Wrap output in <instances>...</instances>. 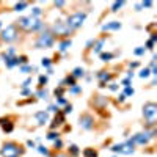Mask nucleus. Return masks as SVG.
Returning a JSON list of instances; mask_svg holds the SVG:
<instances>
[{"mask_svg":"<svg viewBox=\"0 0 157 157\" xmlns=\"http://www.w3.org/2000/svg\"><path fill=\"white\" fill-rule=\"evenodd\" d=\"M127 78H129V80H130V78H134V72H132V71L127 72Z\"/></svg>","mask_w":157,"mask_h":157,"instance_id":"09e8293b","label":"nucleus"},{"mask_svg":"<svg viewBox=\"0 0 157 157\" xmlns=\"http://www.w3.org/2000/svg\"><path fill=\"white\" fill-rule=\"evenodd\" d=\"M104 44H105V38H102V39H99V41H96V43H94V47H93L94 54H101Z\"/></svg>","mask_w":157,"mask_h":157,"instance_id":"4468645a","label":"nucleus"},{"mask_svg":"<svg viewBox=\"0 0 157 157\" xmlns=\"http://www.w3.org/2000/svg\"><path fill=\"white\" fill-rule=\"evenodd\" d=\"M36 96L39 98V99H47V96H49V93H47V90H39V91H36Z\"/></svg>","mask_w":157,"mask_h":157,"instance_id":"412c9836","label":"nucleus"},{"mask_svg":"<svg viewBox=\"0 0 157 157\" xmlns=\"http://www.w3.org/2000/svg\"><path fill=\"white\" fill-rule=\"evenodd\" d=\"M113 157H118V155H113Z\"/></svg>","mask_w":157,"mask_h":157,"instance_id":"5fc2aeb1","label":"nucleus"},{"mask_svg":"<svg viewBox=\"0 0 157 157\" xmlns=\"http://www.w3.org/2000/svg\"><path fill=\"white\" fill-rule=\"evenodd\" d=\"M155 137V129L152 130H145V132H138L135 134L132 138H129L130 141L134 143V145H148L149 140Z\"/></svg>","mask_w":157,"mask_h":157,"instance_id":"20e7f679","label":"nucleus"},{"mask_svg":"<svg viewBox=\"0 0 157 157\" xmlns=\"http://www.w3.org/2000/svg\"><path fill=\"white\" fill-rule=\"evenodd\" d=\"M130 68H132V69H134V68H138V63H137V61H135V63H130Z\"/></svg>","mask_w":157,"mask_h":157,"instance_id":"3c124183","label":"nucleus"},{"mask_svg":"<svg viewBox=\"0 0 157 157\" xmlns=\"http://www.w3.org/2000/svg\"><path fill=\"white\" fill-rule=\"evenodd\" d=\"M71 112H72V105H71V104H68V105L64 107V110H63V115H69Z\"/></svg>","mask_w":157,"mask_h":157,"instance_id":"e433bc0d","label":"nucleus"},{"mask_svg":"<svg viewBox=\"0 0 157 157\" xmlns=\"http://www.w3.org/2000/svg\"><path fill=\"white\" fill-rule=\"evenodd\" d=\"M3 60H5V64L8 68H14V66H19L17 63V57H10L6 54H3Z\"/></svg>","mask_w":157,"mask_h":157,"instance_id":"f8f14e48","label":"nucleus"},{"mask_svg":"<svg viewBox=\"0 0 157 157\" xmlns=\"http://www.w3.org/2000/svg\"><path fill=\"white\" fill-rule=\"evenodd\" d=\"M134 93H135V91H134V88H132V86H126V88H124V93H123V94H124V96L127 98V96H132Z\"/></svg>","mask_w":157,"mask_h":157,"instance_id":"cd10ccee","label":"nucleus"},{"mask_svg":"<svg viewBox=\"0 0 157 157\" xmlns=\"http://www.w3.org/2000/svg\"><path fill=\"white\" fill-rule=\"evenodd\" d=\"M78 124H80V127L85 129V130H91V129H93V126H94V118L91 116L90 113H83V115H80Z\"/></svg>","mask_w":157,"mask_h":157,"instance_id":"6e6552de","label":"nucleus"},{"mask_svg":"<svg viewBox=\"0 0 157 157\" xmlns=\"http://www.w3.org/2000/svg\"><path fill=\"white\" fill-rule=\"evenodd\" d=\"M83 155H85V157H98V152H96L93 148H86V149L83 151Z\"/></svg>","mask_w":157,"mask_h":157,"instance_id":"a211bd4d","label":"nucleus"},{"mask_svg":"<svg viewBox=\"0 0 157 157\" xmlns=\"http://www.w3.org/2000/svg\"><path fill=\"white\" fill-rule=\"evenodd\" d=\"M57 138H60V134L58 132H49V135H47V140H57Z\"/></svg>","mask_w":157,"mask_h":157,"instance_id":"c85d7f7f","label":"nucleus"},{"mask_svg":"<svg viewBox=\"0 0 157 157\" xmlns=\"http://www.w3.org/2000/svg\"><path fill=\"white\" fill-rule=\"evenodd\" d=\"M52 33H54V35H63V36H66V35H69L71 32L68 30L66 24L61 22V21H58V22L54 24V27H52Z\"/></svg>","mask_w":157,"mask_h":157,"instance_id":"1a4fd4ad","label":"nucleus"},{"mask_svg":"<svg viewBox=\"0 0 157 157\" xmlns=\"http://www.w3.org/2000/svg\"><path fill=\"white\" fill-rule=\"evenodd\" d=\"M36 149H38V152H41V154H43V155H46V157H49V155H50L49 149H47L46 146H43V145H39V146H36Z\"/></svg>","mask_w":157,"mask_h":157,"instance_id":"aec40b11","label":"nucleus"},{"mask_svg":"<svg viewBox=\"0 0 157 157\" xmlns=\"http://www.w3.org/2000/svg\"><path fill=\"white\" fill-rule=\"evenodd\" d=\"M0 29H2V22H0Z\"/></svg>","mask_w":157,"mask_h":157,"instance_id":"603ef678","label":"nucleus"},{"mask_svg":"<svg viewBox=\"0 0 157 157\" xmlns=\"http://www.w3.org/2000/svg\"><path fill=\"white\" fill-rule=\"evenodd\" d=\"M113 152H120V154H124V155H130L135 152V145H132L129 140L124 141V143H120V145H113L110 148Z\"/></svg>","mask_w":157,"mask_h":157,"instance_id":"423d86ee","label":"nucleus"},{"mask_svg":"<svg viewBox=\"0 0 157 157\" xmlns=\"http://www.w3.org/2000/svg\"><path fill=\"white\" fill-rule=\"evenodd\" d=\"M63 91H64V88H63V86H58V88L55 90V96H57V98H61V96H63Z\"/></svg>","mask_w":157,"mask_h":157,"instance_id":"c9c22d12","label":"nucleus"},{"mask_svg":"<svg viewBox=\"0 0 157 157\" xmlns=\"http://www.w3.org/2000/svg\"><path fill=\"white\" fill-rule=\"evenodd\" d=\"M41 64H43L44 68H49V69H50V64H52V61H50V58H43V60H41Z\"/></svg>","mask_w":157,"mask_h":157,"instance_id":"7c9ffc66","label":"nucleus"},{"mask_svg":"<svg viewBox=\"0 0 157 157\" xmlns=\"http://www.w3.org/2000/svg\"><path fill=\"white\" fill-rule=\"evenodd\" d=\"M134 54H135L137 57H141V55H145V54H146V49H145V46H143V47H137V49L134 50Z\"/></svg>","mask_w":157,"mask_h":157,"instance_id":"b1692460","label":"nucleus"},{"mask_svg":"<svg viewBox=\"0 0 157 157\" xmlns=\"http://www.w3.org/2000/svg\"><path fill=\"white\" fill-rule=\"evenodd\" d=\"M2 155L5 157H11V155H19V154H24V149H21L19 145H16V143H13V141H8L3 145L2 148Z\"/></svg>","mask_w":157,"mask_h":157,"instance_id":"39448f33","label":"nucleus"},{"mask_svg":"<svg viewBox=\"0 0 157 157\" xmlns=\"http://www.w3.org/2000/svg\"><path fill=\"white\" fill-rule=\"evenodd\" d=\"M143 116L148 123V127H154L155 126V120H157V104L155 102H146L143 105Z\"/></svg>","mask_w":157,"mask_h":157,"instance_id":"7ed1b4c3","label":"nucleus"},{"mask_svg":"<svg viewBox=\"0 0 157 157\" xmlns=\"http://www.w3.org/2000/svg\"><path fill=\"white\" fill-rule=\"evenodd\" d=\"M80 91H82V88L78 86V85H74V86H71V88H69V93H71V94H78Z\"/></svg>","mask_w":157,"mask_h":157,"instance_id":"a878e982","label":"nucleus"},{"mask_svg":"<svg viewBox=\"0 0 157 157\" xmlns=\"http://www.w3.org/2000/svg\"><path fill=\"white\" fill-rule=\"evenodd\" d=\"M55 157H69V155H68V154H64V152H58Z\"/></svg>","mask_w":157,"mask_h":157,"instance_id":"de8ad7c7","label":"nucleus"},{"mask_svg":"<svg viewBox=\"0 0 157 157\" xmlns=\"http://www.w3.org/2000/svg\"><path fill=\"white\" fill-rule=\"evenodd\" d=\"M35 118H36V121H38L39 126H44L49 121V112H36Z\"/></svg>","mask_w":157,"mask_h":157,"instance_id":"9b49d317","label":"nucleus"},{"mask_svg":"<svg viewBox=\"0 0 157 157\" xmlns=\"http://www.w3.org/2000/svg\"><path fill=\"white\" fill-rule=\"evenodd\" d=\"M64 5H66V2H57L55 3V6H64Z\"/></svg>","mask_w":157,"mask_h":157,"instance_id":"8fccbe9b","label":"nucleus"},{"mask_svg":"<svg viewBox=\"0 0 157 157\" xmlns=\"http://www.w3.org/2000/svg\"><path fill=\"white\" fill-rule=\"evenodd\" d=\"M149 75H151V69H149V68L141 69V72H140V77H141V78H148Z\"/></svg>","mask_w":157,"mask_h":157,"instance_id":"393cba45","label":"nucleus"},{"mask_svg":"<svg viewBox=\"0 0 157 157\" xmlns=\"http://www.w3.org/2000/svg\"><path fill=\"white\" fill-rule=\"evenodd\" d=\"M17 29H16V25L14 24H11V25H8L6 29H3L2 30V39L5 43H13V41H16L17 39Z\"/></svg>","mask_w":157,"mask_h":157,"instance_id":"0eeeda50","label":"nucleus"},{"mask_svg":"<svg viewBox=\"0 0 157 157\" xmlns=\"http://www.w3.org/2000/svg\"><path fill=\"white\" fill-rule=\"evenodd\" d=\"M109 88H110V91H116V90L120 88V86H118L116 83H110V85H109Z\"/></svg>","mask_w":157,"mask_h":157,"instance_id":"ea45409f","label":"nucleus"},{"mask_svg":"<svg viewBox=\"0 0 157 157\" xmlns=\"http://www.w3.org/2000/svg\"><path fill=\"white\" fill-rule=\"evenodd\" d=\"M30 83H32V77H29L27 80H25V82L22 83V86H24V88H27V86H30Z\"/></svg>","mask_w":157,"mask_h":157,"instance_id":"58836bf2","label":"nucleus"},{"mask_svg":"<svg viewBox=\"0 0 157 157\" xmlns=\"http://www.w3.org/2000/svg\"><path fill=\"white\" fill-rule=\"evenodd\" d=\"M141 6H152V2H141Z\"/></svg>","mask_w":157,"mask_h":157,"instance_id":"a18cd8bd","label":"nucleus"},{"mask_svg":"<svg viewBox=\"0 0 157 157\" xmlns=\"http://www.w3.org/2000/svg\"><path fill=\"white\" fill-rule=\"evenodd\" d=\"M22 94H24V96H27V94H32V91H30V90H27V88H24V90H22Z\"/></svg>","mask_w":157,"mask_h":157,"instance_id":"37998d69","label":"nucleus"},{"mask_svg":"<svg viewBox=\"0 0 157 157\" xmlns=\"http://www.w3.org/2000/svg\"><path fill=\"white\" fill-rule=\"evenodd\" d=\"M152 46H154V43H152V41H151V39H149V41L146 43V47H145V49H154Z\"/></svg>","mask_w":157,"mask_h":157,"instance_id":"79ce46f5","label":"nucleus"},{"mask_svg":"<svg viewBox=\"0 0 157 157\" xmlns=\"http://www.w3.org/2000/svg\"><path fill=\"white\" fill-rule=\"evenodd\" d=\"M123 24L120 21H112L102 25V32H116V30H121Z\"/></svg>","mask_w":157,"mask_h":157,"instance_id":"9d476101","label":"nucleus"},{"mask_svg":"<svg viewBox=\"0 0 157 157\" xmlns=\"http://www.w3.org/2000/svg\"><path fill=\"white\" fill-rule=\"evenodd\" d=\"M98 78L101 80V83H102V85H105V82L112 80V74H107L105 71H101V72L98 74Z\"/></svg>","mask_w":157,"mask_h":157,"instance_id":"ddd939ff","label":"nucleus"},{"mask_svg":"<svg viewBox=\"0 0 157 157\" xmlns=\"http://www.w3.org/2000/svg\"><path fill=\"white\" fill-rule=\"evenodd\" d=\"M54 145H55V149H58V151H60V149L63 148V141H61L60 138H57V140L54 141Z\"/></svg>","mask_w":157,"mask_h":157,"instance_id":"473e14b6","label":"nucleus"},{"mask_svg":"<svg viewBox=\"0 0 157 157\" xmlns=\"http://www.w3.org/2000/svg\"><path fill=\"white\" fill-rule=\"evenodd\" d=\"M68 104V101L64 99V96H61V98H57V105H66Z\"/></svg>","mask_w":157,"mask_h":157,"instance_id":"2f4dec72","label":"nucleus"},{"mask_svg":"<svg viewBox=\"0 0 157 157\" xmlns=\"http://www.w3.org/2000/svg\"><path fill=\"white\" fill-rule=\"evenodd\" d=\"M27 145L32 146V148H36V145H35V141H33V140H29V141H27Z\"/></svg>","mask_w":157,"mask_h":157,"instance_id":"49530a36","label":"nucleus"},{"mask_svg":"<svg viewBox=\"0 0 157 157\" xmlns=\"http://www.w3.org/2000/svg\"><path fill=\"white\" fill-rule=\"evenodd\" d=\"M32 71H33V68L29 66V64H27V66H21V72H24V74H30Z\"/></svg>","mask_w":157,"mask_h":157,"instance_id":"c756f323","label":"nucleus"},{"mask_svg":"<svg viewBox=\"0 0 157 157\" xmlns=\"http://www.w3.org/2000/svg\"><path fill=\"white\" fill-rule=\"evenodd\" d=\"M11 157H17V155H11Z\"/></svg>","mask_w":157,"mask_h":157,"instance_id":"864d4df0","label":"nucleus"},{"mask_svg":"<svg viewBox=\"0 0 157 157\" xmlns=\"http://www.w3.org/2000/svg\"><path fill=\"white\" fill-rule=\"evenodd\" d=\"M63 83H64V85H69V88L74 86V85H77V83H75V78H74L72 75H68L66 78H64V82H63Z\"/></svg>","mask_w":157,"mask_h":157,"instance_id":"6ab92c4d","label":"nucleus"},{"mask_svg":"<svg viewBox=\"0 0 157 157\" xmlns=\"http://www.w3.org/2000/svg\"><path fill=\"white\" fill-rule=\"evenodd\" d=\"M39 14H41V8H33V11H32V16H33V17H38Z\"/></svg>","mask_w":157,"mask_h":157,"instance_id":"4c0bfd02","label":"nucleus"},{"mask_svg":"<svg viewBox=\"0 0 157 157\" xmlns=\"http://www.w3.org/2000/svg\"><path fill=\"white\" fill-rule=\"evenodd\" d=\"M54 43H55V35L50 30H44L38 35L35 46H36V49H50L54 46Z\"/></svg>","mask_w":157,"mask_h":157,"instance_id":"f257e3e1","label":"nucleus"},{"mask_svg":"<svg viewBox=\"0 0 157 157\" xmlns=\"http://www.w3.org/2000/svg\"><path fill=\"white\" fill-rule=\"evenodd\" d=\"M71 44H72V41H71V39H64V41H61L60 43V52H66L69 47H71Z\"/></svg>","mask_w":157,"mask_h":157,"instance_id":"2eb2a0df","label":"nucleus"},{"mask_svg":"<svg viewBox=\"0 0 157 157\" xmlns=\"http://www.w3.org/2000/svg\"><path fill=\"white\" fill-rule=\"evenodd\" d=\"M121 6H124V2H115V3L112 5V11H113V13H116Z\"/></svg>","mask_w":157,"mask_h":157,"instance_id":"bb28decb","label":"nucleus"},{"mask_svg":"<svg viewBox=\"0 0 157 157\" xmlns=\"http://www.w3.org/2000/svg\"><path fill=\"white\" fill-rule=\"evenodd\" d=\"M47 83V75H39V85L44 86Z\"/></svg>","mask_w":157,"mask_h":157,"instance_id":"f704fd0d","label":"nucleus"},{"mask_svg":"<svg viewBox=\"0 0 157 157\" xmlns=\"http://www.w3.org/2000/svg\"><path fill=\"white\" fill-rule=\"evenodd\" d=\"M126 101V96L124 94H120V96H118V102H124Z\"/></svg>","mask_w":157,"mask_h":157,"instance_id":"c03bdc74","label":"nucleus"},{"mask_svg":"<svg viewBox=\"0 0 157 157\" xmlns=\"http://www.w3.org/2000/svg\"><path fill=\"white\" fill-rule=\"evenodd\" d=\"M113 58V54H110V52H104V54H101V60L102 61H110Z\"/></svg>","mask_w":157,"mask_h":157,"instance_id":"4be33fe9","label":"nucleus"},{"mask_svg":"<svg viewBox=\"0 0 157 157\" xmlns=\"http://www.w3.org/2000/svg\"><path fill=\"white\" fill-rule=\"evenodd\" d=\"M29 6V3L27 2H22V3H16L14 5V11H24L25 8Z\"/></svg>","mask_w":157,"mask_h":157,"instance_id":"5701e85b","label":"nucleus"},{"mask_svg":"<svg viewBox=\"0 0 157 157\" xmlns=\"http://www.w3.org/2000/svg\"><path fill=\"white\" fill-rule=\"evenodd\" d=\"M78 154H80V149H78V146H75V145H71V146H69V149H68V155L77 157Z\"/></svg>","mask_w":157,"mask_h":157,"instance_id":"dca6fc26","label":"nucleus"},{"mask_svg":"<svg viewBox=\"0 0 157 157\" xmlns=\"http://www.w3.org/2000/svg\"><path fill=\"white\" fill-rule=\"evenodd\" d=\"M123 86L126 88V86H130V80H129V78H124V80H123Z\"/></svg>","mask_w":157,"mask_h":157,"instance_id":"a19ab883","label":"nucleus"},{"mask_svg":"<svg viewBox=\"0 0 157 157\" xmlns=\"http://www.w3.org/2000/svg\"><path fill=\"white\" fill-rule=\"evenodd\" d=\"M49 112L58 113V112H60V109H58V105H57V104H52V105H49Z\"/></svg>","mask_w":157,"mask_h":157,"instance_id":"72a5a7b5","label":"nucleus"},{"mask_svg":"<svg viewBox=\"0 0 157 157\" xmlns=\"http://www.w3.org/2000/svg\"><path fill=\"white\" fill-rule=\"evenodd\" d=\"M74 78H78V77H83L85 75V69L83 68H75L74 71H72V74H71Z\"/></svg>","mask_w":157,"mask_h":157,"instance_id":"f3484780","label":"nucleus"},{"mask_svg":"<svg viewBox=\"0 0 157 157\" xmlns=\"http://www.w3.org/2000/svg\"><path fill=\"white\" fill-rule=\"evenodd\" d=\"M85 19H86V13H82V11H77V13H74V14H71L68 19H66V27H68V30L72 33L74 30H77L78 27H82L83 25V22H85Z\"/></svg>","mask_w":157,"mask_h":157,"instance_id":"f03ea898","label":"nucleus"}]
</instances>
